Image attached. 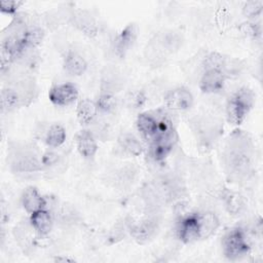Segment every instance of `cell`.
<instances>
[{
  "label": "cell",
  "instance_id": "6da1fadb",
  "mask_svg": "<svg viewBox=\"0 0 263 263\" xmlns=\"http://www.w3.org/2000/svg\"><path fill=\"white\" fill-rule=\"evenodd\" d=\"M254 144L248 133L233 130L226 140L223 162L228 178L233 182H242L253 170Z\"/></svg>",
  "mask_w": 263,
  "mask_h": 263
},
{
  "label": "cell",
  "instance_id": "7a4b0ae2",
  "mask_svg": "<svg viewBox=\"0 0 263 263\" xmlns=\"http://www.w3.org/2000/svg\"><path fill=\"white\" fill-rule=\"evenodd\" d=\"M223 255L230 261H238L246 258L251 252V246L247 239L245 229L233 227L222 238Z\"/></svg>",
  "mask_w": 263,
  "mask_h": 263
},
{
  "label": "cell",
  "instance_id": "3957f363",
  "mask_svg": "<svg viewBox=\"0 0 263 263\" xmlns=\"http://www.w3.org/2000/svg\"><path fill=\"white\" fill-rule=\"evenodd\" d=\"M8 164L12 172L21 174H30L43 170L41 157L27 147L16 146L8 153Z\"/></svg>",
  "mask_w": 263,
  "mask_h": 263
},
{
  "label": "cell",
  "instance_id": "277c9868",
  "mask_svg": "<svg viewBox=\"0 0 263 263\" xmlns=\"http://www.w3.org/2000/svg\"><path fill=\"white\" fill-rule=\"evenodd\" d=\"M163 101L170 111L183 112L191 109L194 104V97L187 87L178 86L170 89L164 95Z\"/></svg>",
  "mask_w": 263,
  "mask_h": 263
},
{
  "label": "cell",
  "instance_id": "5b68a950",
  "mask_svg": "<svg viewBox=\"0 0 263 263\" xmlns=\"http://www.w3.org/2000/svg\"><path fill=\"white\" fill-rule=\"evenodd\" d=\"M158 228L159 222L155 216H149L137 223L128 225L130 236L141 245L149 242L156 235Z\"/></svg>",
  "mask_w": 263,
  "mask_h": 263
},
{
  "label": "cell",
  "instance_id": "8992f818",
  "mask_svg": "<svg viewBox=\"0 0 263 263\" xmlns=\"http://www.w3.org/2000/svg\"><path fill=\"white\" fill-rule=\"evenodd\" d=\"M79 97L77 86L72 82H63L53 85L48 91V99L52 105L67 107L74 104Z\"/></svg>",
  "mask_w": 263,
  "mask_h": 263
},
{
  "label": "cell",
  "instance_id": "52a82bcc",
  "mask_svg": "<svg viewBox=\"0 0 263 263\" xmlns=\"http://www.w3.org/2000/svg\"><path fill=\"white\" fill-rule=\"evenodd\" d=\"M69 22L88 38H95L99 33V25L96 17L86 9L72 10Z\"/></svg>",
  "mask_w": 263,
  "mask_h": 263
},
{
  "label": "cell",
  "instance_id": "ba28073f",
  "mask_svg": "<svg viewBox=\"0 0 263 263\" xmlns=\"http://www.w3.org/2000/svg\"><path fill=\"white\" fill-rule=\"evenodd\" d=\"M138 37V27L136 24L130 23L126 25L119 34L115 37L113 42L114 53L123 59L127 54V52L133 48Z\"/></svg>",
  "mask_w": 263,
  "mask_h": 263
},
{
  "label": "cell",
  "instance_id": "9c48e42d",
  "mask_svg": "<svg viewBox=\"0 0 263 263\" xmlns=\"http://www.w3.org/2000/svg\"><path fill=\"white\" fill-rule=\"evenodd\" d=\"M227 78L222 70H204L199 79V89L208 95L218 93L224 89Z\"/></svg>",
  "mask_w": 263,
  "mask_h": 263
},
{
  "label": "cell",
  "instance_id": "30bf717a",
  "mask_svg": "<svg viewBox=\"0 0 263 263\" xmlns=\"http://www.w3.org/2000/svg\"><path fill=\"white\" fill-rule=\"evenodd\" d=\"M177 236L183 243H192L199 239V227L197 216L189 214L181 217L177 224Z\"/></svg>",
  "mask_w": 263,
  "mask_h": 263
},
{
  "label": "cell",
  "instance_id": "8fae6325",
  "mask_svg": "<svg viewBox=\"0 0 263 263\" xmlns=\"http://www.w3.org/2000/svg\"><path fill=\"white\" fill-rule=\"evenodd\" d=\"M75 144L78 153L85 159H90L95 157L98 152L99 147L97 137L91 130L87 128H83L76 134Z\"/></svg>",
  "mask_w": 263,
  "mask_h": 263
},
{
  "label": "cell",
  "instance_id": "7c38bea8",
  "mask_svg": "<svg viewBox=\"0 0 263 263\" xmlns=\"http://www.w3.org/2000/svg\"><path fill=\"white\" fill-rule=\"evenodd\" d=\"M29 222L36 234L40 237L47 236L53 227V217L46 208L30 214Z\"/></svg>",
  "mask_w": 263,
  "mask_h": 263
},
{
  "label": "cell",
  "instance_id": "4fadbf2b",
  "mask_svg": "<svg viewBox=\"0 0 263 263\" xmlns=\"http://www.w3.org/2000/svg\"><path fill=\"white\" fill-rule=\"evenodd\" d=\"M21 202L22 206L28 214H33L34 212L45 209L47 205L45 197L34 186H29L23 191Z\"/></svg>",
  "mask_w": 263,
  "mask_h": 263
},
{
  "label": "cell",
  "instance_id": "5bb4252c",
  "mask_svg": "<svg viewBox=\"0 0 263 263\" xmlns=\"http://www.w3.org/2000/svg\"><path fill=\"white\" fill-rule=\"evenodd\" d=\"M196 216L199 227V239H206L211 237L220 227V220L212 211L199 212L196 213Z\"/></svg>",
  "mask_w": 263,
  "mask_h": 263
},
{
  "label": "cell",
  "instance_id": "9a60e30c",
  "mask_svg": "<svg viewBox=\"0 0 263 263\" xmlns=\"http://www.w3.org/2000/svg\"><path fill=\"white\" fill-rule=\"evenodd\" d=\"M99 115L96 101L90 99H81L76 106V116L81 125L87 126L92 124Z\"/></svg>",
  "mask_w": 263,
  "mask_h": 263
},
{
  "label": "cell",
  "instance_id": "2e32d148",
  "mask_svg": "<svg viewBox=\"0 0 263 263\" xmlns=\"http://www.w3.org/2000/svg\"><path fill=\"white\" fill-rule=\"evenodd\" d=\"M64 70L72 76H81L87 69L85 59L75 50H68L63 58Z\"/></svg>",
  "mask_w": 263,
  "mask_h": 263
},
{
  "label": "cell",
  "instance_id": "e0dca14e",
  "mask_svg": "<svg viewBox=\"0 0 263 263\" xmlns=\"http://www.w3.org/2000/svg\"><path fill=\"white\" fill-rule=\"evenodd\" d=\"M0 100H1L2 113L12 112V111L25 106L20 92L16 90V88L12 84H8V85L2 87Z\"/></svg>",
  "mask_w": 263,
  "mask_h": 263
},
{
  "label": "cell",
  "instance_id": "ac0fdd59",
  "mask_svg": "<svg viewBox=\"0 0 263 263\" xmlns=\"http://www.w3.org/2000/svg\"><path fill=\"white\" fill-rule=\"evenodd\" d=\"M136 126L141 136L150 142L157 132V118L151 112L140 113L136 120Z\"/></svg>",
  "mask_w": 263,
  "mask_h": 263
},
{
  "label": "cell",
  "instance_id": "d6986e66",
  "mask_svg": "<svg viewBox=\"0 0 263 263\" xmlns=\"http://www.w3.org/2000/svg\"><path fill=\"white\" fill-rule=\"evenodd\" d=\"M222 200H223L225 210L229 213V215L238 216L245 211L247 206L245 197L235 191L226 190L222 194Z\"/></svg>",
  "mask_w": 263,
  "mask_h": 263
},
{
  "label": "cell",
  "instance_id": "ffe728a7",
  "mask_svg": "<svg viewBox=\"0 0 263 263\" xmlns=\"http://www.w3.org/2000/svg\"><path fill=\"white\" fill-rule=\"evenodd\" d=\"M225 114L229 124L238 126L243 122L249 112L230 96V98L227 100V103H226Z\"/></svg>",
  "mask_w": 263,
  "mask_h": 263
},
{
  "label": "cell",
  "instance_id": "44dd1931",
  "mask_svg": "<svg viewBox=\"0 0 263 263\" xmlns=\"http://www.w3.org/2000/svg\"><path fill=\"white\" fill-rule=\"evenodd\" d=\"M117 141L120 148L132 156H139L144 151V147L141 141L130 133L120 134Z\"/></svg>",
  "mask_w": 263,
  "mask_h": 263
},
{
  "label": "cell",
  "instance_id": "7402d4cb",
  "mask_svg": "<svg viewBox=\"0 0 263 263\" xmlns=\"http://www.w3.org/2000/svg\"><path fill=\"white\" fill-rule=\"evenodd\" d=\"M66 138H67L66 129L61 124L54 123V124H51L47 129L44 137V142L46 146L54 149V148L61 147L65 143Z\"/></svg>",
  "mask_w": 263,
  "mask_h": 263
},
{
  "label": "cell",
  "instance_id": "603a6c76",
  "mask_svg": "<svg viewBox=\"0 0 263 263\" xmlns=\"http://www.w3.org/2000/svg\"><path fill=\"white\" fill-rule=\"evenodd\" d=\"M45 36L44 30L36 25H30L26 30L23 38V42L26 48L36 49L43 41Z\"/></svg>",
  "mask_w": 263,
  "mask_h": 263
},
{
  "label": "cell",
  "instance_id": "cb8c5ba5",
  "mask_svg": "<svg viewBox=\"0 0 263 263\" xmlns=\"http://www.w3.org/2000/svg\"><path fill=\"white\" fill-rule=\"evenodd\" d=\"M96 104H97L99 113L110 114L114 112L117 107V98L115 93L101 91V93L96 100Z\"/></svg>",
  "mask_w": 263,
  "mask_h": 263
},
{
  "label": "cell",
  "instance_id": "d4e9b609",
  "mask_svg": "<svg viewBox=\"0 0 263 263\" xmlns=\"http://www.w3.org/2000/svg\"><path fill=\"white\" fill-rule=\"evenodd\" d=\"M231 97L239 105H241L248 112H250L255 105L256 96H255L254 91L247 86H242V87L238 88L234 93L231 95Z\"/></svg>",
  "mask_w": 263,
  "mask_h": 263
},
{
  "label": "cell",
  "instance_id": "484cf974",
  "mask_svg": "<svg viewBox=\"0 0 263 263\" xmlns=\"http://www.w3.org/2000/svg\"><path fill=\"white\" fill-rule=\"evenodd\" d=\"M226 62H227V57H225L224 54L218 51H212L204 57L201 65H202L203 71L216 69V70H222L224 72Z\"/></svg>",
  "mask_w": 263,
  "mask_h": 263
},
{
  "label": "cell",
  "instance_id": "4316f807",
  "mask_svg": "<svg viewBox=\"0 0 263 263\" xmlns=\"http://www.w3.org/2000/svg\"><path fill=\"white\" fill-rule=\"evenodd\" d=\"M263 2L262 1H248L245 2L241 8V12L245 17L250 21H256L262 13Z\"/></svg>",
  "mask_w": 263,
  "mask_h": 263
},
{
  "label": "cell",
  "instance_id": "83f0119b",
  "mask_svg": "<svg viewBox=\"0 0 263 263\" xmlns=\"http://www.w3.org/2000/svg\"><path fill=\"white\" fill-rule=\"evenodd\" d=\"M240 31L242 34H245L248 37H251L252 39H260L262 35L261 23L257 21H250L240 26Z\"/></svg>",
  "mask_w": 263,
  "mask_h": 263
},
{
  "label": "cell",
  "instance_id": "f1b7e54d",
  "mask_svg": "<svg viewBox=\"0 0 263 263\" xmlns=\"http://www.w3.org/2000/svg\"><path fill=\"white\" fill-rule=\"evenodd\" d=\"M24 4L22 1L15 0H2L0 1V11L8 15H16L18 8Z\"/></svg>",
  "mask_w": 263,
  "mask_h": 263
},
{
  "label": "cell",
  "instance_id": "f546056e",
  "mask_svg": "<svg viewBox=\"0 0 263 263\" xmlns=\"http://www.w3.org/2000/svg\"><path fill=\"white\" fill-rule=\"evenodd\" d=\"M162 44L163 47L167 50L173 52L174 50H177L180 45H181V38L178 34L171 32V33H166L162 39Z\"/></svg>",
  "mask_w": 263,
  "mask_h": 263
},
{
  "label": "cell",
  "instance_id": "4dcf8cb0",
  "mask_svg": "<svg viewBox=\"0 0 263 263\" xmlns=\"http://www.w3.org/2000/svg\"><path fill=\"white\" fill-rule=\"evenodd\" d=\"M146 96L142 90H136L133 92H129L126 97V101L129 107L132 108H141L146 103Z\"/></svg>",
  "mask_w": 263,
  "mask_h": 263
},
{
  "label": "cell",
  "instance_id": "1f68e13d",
  "mask_svg": "<svg viewBox=\"0 0 263 263\" xmlns=\"http://www.w3.org/2000/svg\"><path fill=\"white\" fill-rule=\"evenodd\" d=\"M59 160H60V155L53 150H48L41 155V162H42L43 168L50 167L58 164Z\"/></svg>",
  "mask_w": 263,
  "mask_h": 263
},
{
  "label": "cell",
  "instance_id": "d6a6232c",
  "mask_svg": "<svg viewBox=\"0 0 263 263\" xmlns=\"http://www.w3.org/2000/svg\"><path fill=\"white\" fill-rule=\"evenodd\" d=\"M54 262H75L76 260L74 258H71V257H68V256H58L53 259Z\"/></svg>",
  "mask_w": 263,
  "mask_h": 263
}]
</instances>
